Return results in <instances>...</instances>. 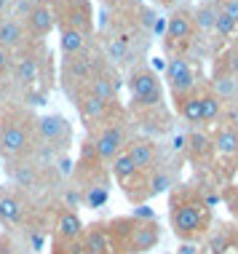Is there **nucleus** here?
<instances>
[{"mask_svg": "<svg viewBox=\"0 0 238 254\" xmlns=\"http://www.w3.org/2000/svg\"><path fill=\"white\" fill-rule=\"evenodd\" d=\"M203 225V214H201V206L195 203H182L172 211V228L177 236L187 238V236H195Z\"/></svg>", "mask_w": 238, "mask_h": 254, "instance_id": "nucleus-1", "label": "nucleus"}, {"mask_svg": "<svg viewBox=\"0 0 238 254\" xmlns=\"http://www.w3.org/2000/svg\"><path fill=\"white\" fill-rule=\"evenodd\" d=\"M24 147H27V134L13 123H3V128H0V153L5 158H13L24 153Z\"/></svg>", "mask_w": 238, "mask_h": 254, "instance_id": "nucleus-2", "label": "nucleus"}, {"mask_svg": "<svg viewBox=\"0 0 238 254\" xmlns=\"http://www.w3.org/2000/svg\"><path fill=\"white\" fill-rule=\"evenodd\" d=\"M166 75H169V83H172L174 94H187L190 88L195 86L193 80V72L187 70V64L182 59H172L166 64Z\"/></svg>", "mask_w": 238, "mask_h": 254, "instance_id": "nucleus-3", "label": "nucleus"}, {"mask_svg": "<svg viewBox=\"0 0 238 254\" xmlns=\"http://www.w3.org/2000/svg\"><path fill=\"white\" fill-rule=\"evenodd\" d=\"M120 145H123V131H120L118 126L105 128L102 136L97 139V153H99V158H105V161H113L115 155H120Z\"/></svg>", "mask_w": 238, "mask_h": 254, "instance_id": "nucleus-4", "label": "nucleus"}, {"mask_svg": "<svg viewBox=\"0 0 238 254\" xmlns=\"http://www.w3.org/2000/svg\"><path fill=\"white\" fill-rule=\"evenodd\" d=\"M158 225L155 222H142L137 225V230H134V238H131V252H147L153 249L155 244H158Z\"/></svg>", "mask_w": 238, "mask_h": 254, "instance_id": "nucleus-5", "label": "nucleus"}, {"mask_svg": "<svg viewBox=\"0 0 238 254\" xmlns=\"http://www.w3.org/2000/svg\"><path fill=\"white\" fill-rule=\"evenodd\" d=\"M24 40V30L19 22H13V19H5V22H0V49H16L19 43Z\"/></svg>", "mask_w": 238, "mask_h": 254, "instance_id": "nucleus-6", "label": "nucleus"}, {"mask_svg": "<svg viewBox=\"0 0 238 254\" xmlns=\"http://www.w3.org/2000/svg\"><path fill=\"white\" fill-rule=\"evenodd\" d=\"M128 88H131L134 99H139V97H147V94L158 91V78H155L153 72H137L131 80H128Z\"/></svg>", "mask_w": 238, "mask_h": 254, "instance_id": "nucleus-7", "label": "nucleus"}, {"mask_svg": "<svg viewBox=\"0 0 238 254\" xmlns=\"http://www.w3.org/2000/svg\"><path fill=\"white\" fill-rule=\"evenodd\" d=\"M214 91L217 99H233L238 94V78L233 72H214Z\"/></svg>", "mask_w": 238, "mask_h": 254, "instance_id": "nucleus-8", "label": "nucleus"}, {"mask_svg": "<svg viewBox=\"0 0 238 254\" xmlns=\"http://www.w3.org/2000/svg\"><path fill=\"white\" fill-rule=\"evenodd\" d=\"M30 27H32V32H38V35L51 32V27H54L51 8H46V5H35V8H30Z\"/></svg>", "mask_w": 238, "mask_h": 254, "instance_id": "nucleus-9", "label": "nucleus"}, {"mask_svg": "<svg viewBox=\"0 0 238 254\" xmlns=\"http://www.w3.org/2000/svg\"><path fill=\"white\" fill-rule=\"evenodd\" d=\"M131 158L134 169H150L153 161H155V150L153 145H147V142H137V145H131V150L126 153Z\"/></svg>", "mask_w": 238, "mask_h": 254, "instance_id": "nucleus-10", "label": "nucleus"}, {"mask_svg": "<svg viewBox=\"0 0 238 254\" xmlns=\"http://www.w3.org/2000/svg\"><path fill=\"white\" fill-rule=\"evenodd\" d=\"M38 131L43 139H59V136L64 134V118H59V115H46V118L38 121Z\"/></svg>", "mask_w": 238, "mask_h": 254, "instance_id": "nucleus-11", "label": "nucleus"}, {"mask_svg": "<svg viewBox=\"0 0 238 254\" xmlns=\"http://www.w3.org/2000/svg\"><path fill=\"white\" fill-rule=\"evenodd\" d=\"M22 219V206H19L16 198L3 195L0 198V222L3 225H16Z\"/></svg>", "mask_w": 238, "mask_h": 254, "instance_id": "nucleus-12", "label": "nucleus"}, {"mask_svg": "<svg viewBox=\"0 0 238 254\" xmlns=\"http://www.w3.org/2000/svg\"><path fill=\"white\" fill-rule=\"evenodd\" d=\"M166 32H169V38L185 40V38H190V32H193V24L187 22V16L174 13V16H169V22H166Z\"/></svg>", "mask_w": 238, "mask_h": 254, "instance_id": "nucleus-13", "label": "nucleus"}, {"mask_svg": "<svg viewBox=\"0 0 238 254\" xmlns=\"http://www.w3.org/2000/svg\"><path fill=\"white\" fill-rule=\"evenodd\" d=\"M214 147L220 150L222 155H236L238 153V131L236 128H222L214 139Z\"/></svg>", "mask_w": 238, "mask_h": 254, "instance_id": "nucleus-14", "label": "nucleus"}, {"mask_svg": "<svg viewBox=\"0 0 238 254\" xmlns=\"http://www.w3.org/2000/svg\"><path fill=\"white\" fill-rule=\"evenodd\" d=\"M59 238H64V241H72V238L80 236V230H83V225H80L78 214H64L59 219Z\"/></svg>", "mask_w": 238, "mask_h": 254, "instance_id": "nucleus-15", "label": "nucleus"}, {"mask_svg": "<svg viewBox=\"0 0 238 254\" xmlns=\"http://www.w3.org/2000/svg\"><path fill=\"white\" fill-rule=\"evenodd\" d=\"M59 46H62L64 54H75V51H80V46H83V35H80L78 30H64Z\"/></svg>", "mask_w": 238, "mask_h": 254, "instance_id": "nucleus-16", "label": "nucleus"}, {"mask_svg": "<svg viewBox=\"0 0 238 254\" xmlns=\"http://www.w3.org/2000/svg\"><path fill=\"white\" fill-rule=\"evenodd\" d=\"M182 115L190 121V123H201L203 115H201V97H187L182 102Z\"/></svg>", "mask_w": 238, "mask_h": 254, "instance_id": "nucleus-17", "label": "nucleus"}, {"mask_svg": "<svg viewBox=\"0 0 238 254\" xmlns=\"http://www.w3.org/2000/svg\"><path fill=\"white\" fill-rule=\"evenodd\" d=\"M113 171H115V177H118V180H128V177H134V171H137V169H134L131 158L123 153V155H115Z\"/></svg>", "mask_w": 238, "mask_h": 254, "instance_id": "nucleus-18", "label": "nucleus"}, {"mask_svg": "<svg viewBox=\"0 0 238 254\" xmlns=\"http://www.w3.org/2000/svg\"><path fill=\"white\" fill-rule=\"evenodd\" d=\"M201 115H203V121H217L220 118V99L212 97V94L201 97Z\"/></svg>", "mask_w": 238, "mask_h": 254, "instance_id": "nucleus-19", "label": "nucleus"}, {"mask_svg": "<svg viewBox=\"0 0 238 254\" xmlns=\"http://www.w3.org/2000/svg\"><path fill=\"white\" fill-rule=\"evenodd\" d=\"M214 16H217V11L209 8V5L198 8V13H195V24H198V30H214Z\"/></svg>", "mask_w": 238, "mask_h": 254, "instance_id": "nucleus-20", "label": "nucleus"}, {"mask_svg": "<svg viewBox=\"0 0 238 254\" xmlns=\"http://www.w3.org/2000/svg\"><path fill=\"white\" fill-rule=\"evenodd\" d=\"M13 182H16L19 188H32V185H35V169L32 166H19L16 174H13Z\"/></svg>", "mask_w": 238, "mask_h": 254, "instance_id": "nucleus-21", "label": "nucleus"}, {"mask_svg": "<svg viewBox=\"0 0 238 254\" xmlns=\"http://www.w3.org/2000/svg\"><path fill=\"white\" fill-rule=\"evenodd\" d=\"M214 30L220 32V35H230V32L236 30V22L228 16L225 11H217V16H214Z\"/></svg>", "mask_w": 238, "mask_h": 254, "instance_id": "nucleus-22", "label": "nucleus"}, {"mask_svg": "<svg viewBox=\"0 0 238 254\" xmlns=\"http://www.w3.org/2000/svg\"><path fill=\"white\" fill-rule=\"evenodd\" d=\"M94 97H99L102 102L113 99V97H115V86H113L107 78H99L97 83H94Z\"/></svg>", "mask_w": 238, "mask_h": 254, "instance_id": "nucleus-23", "label": "nucleus"}, {"mask_svg": "<svg viewBox=\"0 0 238 254\" xmlns=\"http://www.w3.org/2000/svg\"><path fill=\"white\" fill-rule=\"evenodd\" d=\"M83 110H86V115H91V118H99L102 113H105V102H102L99 97H88L86 99V105H83Z\"/></svg>", "mask_w": 238, "mask_h": 254, "instance_id": "nucleus-24", "label": "nucleus"}, {"mask_svg": "<svg viewBox=\"0 0 238 254\" xmlns=\"http://www.w3.org/2000/svg\"><path fill=\"white\" fill-rule=\"evenodd\" d=\"M19 78H22V80H32V78H35V62L24 59L22 64H19Z\"/></svg>", "mask_w": 238, "mask_h": 254, "instance_id": "nucleus-25", "label": "nucleus"}, {"mask_svg": "<svg viewBox=\"0 0 238 254\" xmlns=\"http://www.w3.org/2000/svg\"><path fill=\"white\" fill-rule=\"evenodd\" d=\"M158 102H161V88H158V91H153V94H147V97L134 99V105H137V107H153V105H158Z\"/></svg>", "mask_w": 238, "mask_h": 254, "instance_id": "nucleus-26", "label": "nucleus"}, {"mask_svg": "<svg viewBox=\"0 0 238 254\" xmlns=\"http://www.w3.org/2000/svg\"><path fill=\"white\" fill-rule=\"evenodd\" d=\"M166 188H169V177H166V174L153 177V182H150V193H163Z\"/></svg>", "mask_w": 238, "mask_h": 254, "instance_id": "nucleus-27", "label": "nucleus"}, {"mask_svg": "<svg viewBox=\"0 0 238 254\" xmlns=\"http://www.w3.org/2000/svg\"><path fill=\"white\" fill-rule=\"evenodd\" d=\"M222 11H225L228 16L238 24V0H225V8H222Z\"/></svg>", "mask_w": 238, "mask_h": 254, "instance_id": "nucleus-28", "label": "nucleus"}, {"mask_svg": "<svg viewBox=\"0 0 238 254\" xmlns=\"http://www.w3.org/2000/svg\"><path fill=\"white\" fill-rule=\"evenodd\" d=\"M123 51H126V43H123V40H115V43L110 46L113 59H120V57H123Z\"/></svg>", "mask_w": 238, "mask_h": 254, "instance_id": "nucleus-29", "label": "nucleus"}, {"mask_svg": "<svg viewBox=\"0 0 238 254\" xmlns=\"http://www.w3.org/2000/svg\"><path fill=\"white\" fill-rule=\"evenodd\" d=\"M230 72H233L236 75V78H238V49H233V51H230Z\"/></svg>", "mask_w": 238, "mask_h": 254, "instance_id": "nucleus-30", "label": "nucleus"}, {"mask_svg": "<svg viewBox=\"0 0 238 254\" xmlns=\"http://www.w3.org/2000/svg\"><path fill=\"white\" fill-rule=\"evenodd\" d=\"M5 64H8V51H5V49H0V70H3Z\"/></svg>", "mask_w": 238, "mask_h": 254, "instance_id": "nucleus-31", "label": "nucleus"}, {"mask_svg": "<svg viewBox=\"0 0 238 254\" xmlns=\"http://www.w3.org/2000/svg\"><path fill=\"white\" fill-rule=\"evenodd\" d=\"M5 5H8V0H0V13L5 11Z\"/></svg>", "mask_w": 238, "mask_h": 254, "instance_id": "nucleus-32", "label": "nucleus"}, {"mask_svg": "<svg viewBox=\"0 0 238 254\" xmlns=\"http://www.w3.org/2000/svg\"><path fill=\"white\" fill-rule=\"evenodd\" d=\"M233 211H236V214H238V201H236V206H233Z\"/></svg>", "mask_w": 238, "mask_h": 254, "instance_id": "nucleus-33", "label": "nucleus"}]
</instances>
